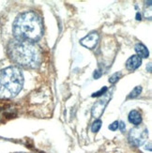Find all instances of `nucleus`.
Returning <instances> with one entry per match:
<instances>
[{
    "instance_id": "obj_6",
    "label": "nucleus",
    "mask_w": 152,
    "mask_h": 153,
    "mask_svg": "<svg viewBox=\"0 0 152 153\" xmlns=\"http://www.w3.org/2000/svg\"><path fill=\"white\" fill-rule=\"evenodd\" d=\"M15 109L12 103L0 101V121L13 117V116H15Z\"/></svg>"
},
{
    "instance_id": "obj_11",
    "label": "nucleus",
    "mask_w": 152,
    "mask_h": 153,
    "mask_svg": "<svg viewBox=\"0 0 152 153\" xmlns=\"http://www.w3.org/2000/svg\"><path fill=\"white\" fill-rule=\"evenodd\" d=\"M142 92V86L141 85H137L135 88L131 90V92L129 94L128 96V99H133V98H136L140 95V93Z\"/></svg>"
},
{
    "instance_id": "obj_7",
    "label": "nucleus",
    "mask_w": 152,
    "mask_h": 153,
    "mask_svg": "<svg viewBox=\"0 0 152 153\" xmlns=\"http://www.w3.org/2000/svg\"><path fill=\"white\" fill-rule=\"evenodd\" d=\"M99 34L97 32H91L87 34L85 38H83L80 42L83 46L87 49H94L99 42Z\"/></svg>"
},
{
    "instance_id": "obj_19",
    "label": "nucleus",
    "mask_w": 152,
    "mask_h": 153,
    "mask_svg": "<svg viewBox=\"0 0 152 153\" xmlns=\"http://www.w3.org/2000/svg\"><path fill=\"white\" fill-rule=\"evenodd\" d=\"M148 71H149V72L151 71V63L148 64Z\"/></svg>"
},
{
    "instance_id": "obj_16",
    "label": "nucleus",
    "mask_w": 152,
    "mask_h": 153,
    "mask_svg": "<svg viewBox=\"0 0 152 153\" xmlns=\"http://www.w3.org/2000/svg\"><path fill=\"white\" fill-rule=\"evenodd\" d=\"M102 72L100 71V70H96L95 71H94V74H93V77L95 78V79H99L101 76H102Z\"/></svg>"
},
{
    "instance_id": "obj_8",
    "label": "nucleus",
    "mask_w": 152,
    "mask_h": 153,
    "mask_svg": "<svg viewBox=\"0 0 152 153\" xmlns=\"http://www.w3.org/2000/svg\"><path fill=\"white\" fill-rule=\"evenodd\" d=\"M141 64H142V59L138 56L134 55L128 58V60L126 62V68L129 71H134L139 68Z\"/></svg>"
},
{
    "instance_id": "obj_14",
    "label": "nucleus",
    "mask_w": 152,
    "mask_h": 153,
    "mask_svg": "<svg viewBox=\"0 0 152 153\" xmlns=\"http://www.w3.org/2000/svg\"><path fill=\"white\" fill-rule=\"evenodd\" d=\"M106 91H107V88H106V86H103V88H101L99 91L93 93V94H92V97H100V96H102V95L105 94V93H106Z\"/></svg>"
},
{
    "instance_id": "obj_15",
    "label": "nucleus",
    "mask_w": 152,
    "mask_h": 153,
    "mask_svg": "<svg viewBox=\"0 0 152 153\" xmlns=\"http://www.w3.org/2000/svg\"><path fill=\"white\" fill-rule=\"evenodd\" d=\"M108 129L111 130V131H116L118 129V121H114L112 124H110L108 126Z\"/></svg>"
},
{
    "instance_id": "obj_12",
    "label": "nucleus",
    "mask_w": 152,
    "mask_h": 153,
    "mask_svg": "<svg viewBox=\"0 0 152 153\" xmlns=\"http://www.w3.org/2000/svg\"><path fill=\"white\" fill-rule=\"evenodd\" d=\"M102 120H100V119H97V120H95L93 122V124H92L91 126V131L93 132H98L99 131H100L101 127H102Z\"/></svg>"
},
{
    "instance_id": "obj_13",
    "label": "nucleus",
    "mask_w": 152,
    "mask_h": 153,
    "mask_svg": "<svg viewBox=\"0 0 152 153\" xmlns=\"http://www.w3.org/2000/svg\"><path fill=\"white\" fill-rule=\"evenodd\" d=\"M120 77H121L120 72H116V74H114L109 78V83L110 84H115V83H116L118 81V80H119Z\"/></svg>"
},
{
    "instance_id": "obj_9",
    "label": "nucleus",
    "mask_w": 152,
    "mask_h": 153,
    "mask_svg": "<svg viewBox=\"0 0 152 153\" xmlns=\"http://www.w3.org/2000/svg\"><path fill=\"white\" fill-rule=\"evenodd\" d=\"M128 118H129V121L135 126H138L142 123V116L140 114V112H138L137 110L130 111Z\"/></svg>"
},
{
    "instance_id": "obj_17",
    "label": "nucleus",
    "mask_w": 152,
    "mask_h": 153,
    "mask_svg": "<svg viewBox=\"0 0 152 153\" xmlns=\"http://www.w3.org/2000/svg\"><path fill=\"white\" fill-rule=\"evenodd\" d=\"M118 128H119L121 131H124L125 128H126V125H125V123L123 121H120V122H118Z\"/></svg>"
},
{
    "instance_id": "obj_2",
    "label": "nucleus",
    "mask_w": 152,
    "mask_h": 153,
    "mask_svg": "<svg viewBox=\"0 0 152 153\" xmlns=\"http://www.w3.org/2000/svg\"><path fill=\"white\" fill-rule=\"evenodd\" d=\"M8 55L12 62L24 68L34 69L41 63V55L36 45L24 39H11L8 45Z\"/></svg>"
},
{
    "instance_id": "obj_18",
    "label": "nucleus",
    "mask_w": 152,
    "mask_h": 153,
    "mask_svg": "<svg viewBox=\"0 0 152 153\" xmlns=\"http://www.w3.org/2000/svg\"><path fill=\"white\" fill-rule=\"evenodd\" d=\"M136 18H137V20H141V14L139 12H137V14H136Z\"/></svg>"
},
{
    "instance_id": "obj_10",
    "label": "nucleus",
    "mask_w": 152,
    "mask_h": 153,
    "mask_svg": "<svg viewBox=\"0 0 152 153\" xmlns=\"http://www.w3.org/2000/svg\"><path fill=\"white\" fill-rule=\"evenodd\" d=\"M135 52L137 53V56L140 58H147L149 56V52L148 48L143 43H137L135 44Z\"/></svg>"
},
{
    "instance_id": "obj_3",
    "label": "nucleus",
    "mask_w": 152,
    "mask_h": 153,
    "mask_svg": "<svg viewBox=\"0 0 152 153\" xmlns=\"http://www.w3.org/2000/svg\"><path fill=\"white\" fill-rule=\"evenodd\" d=\"M24 85V75L20 68L15 66L0 71V96L11 99L17 96Z\"/></svg>"
},
{
    "instance_id": "obj_1",
    "label": "nucleus",
    "mask_w": 152,
    "mask_h": 153,
    "mask_svg": "<svg viewBox=\"0 0 152 153\" xmlns=\"http://www.w3.org/2000/svg\"><path fill=\"white\" fill-rule=\"evenodd\" d=\"M15 39L36 42L42 37L43 25L42 18L35 11H24L16 17L12 25Z\"/></svg>"
},
{
    "instance_id": "obj_5",
    "label": "nucleus",
    "mask_w": 152,
    "mask_h": 153,
    "mask_svg": "<svg viewBox=\"0 0 152 153\" xmlns=\"http://www.w3.org/2000/svg\"><path fill=\"white\" fill-rule=\"evenodd\" d=\"M110 95H104L102 99H100L99 101L93 105L92 107V116L96 118H99L104 112V109L106 108V106L110 101Z\"/></svg>"
},
{
    "instance_id": "obj_4",
    "label": "nucleus",
    "mask_w": 152,
    "mask_h": 153,
    "mask_svg": "<svg viewBox=\"0 0 152 153\" xmlns=\"http://www.w3.org/2000/svg\"><path fill=\"white\" fill-rule=\"evenodd\" d=\"M129 141L134 147H140L148 140V131L145 126L138 125L129 132Z\"/></svg>"
}]
</instances>
